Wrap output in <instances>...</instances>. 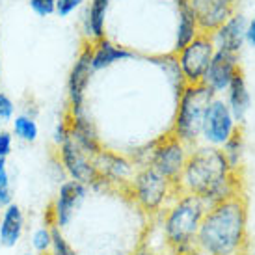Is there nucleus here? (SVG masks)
<instances>
[{
	"mask_svg": "<svg viewBox=\"0 0 255 255\" xmlns=\"http://www.w3.org/2000/svg\"><path fill=\"white\" fill-rule=\"evenodd\" d=\"M13 149V134L9 130H0V158H7Z\"/></svg>",
	"mask_w": 255,
	"mask_h": 255,
	"instance_id": "obj_29",
	"label": "nucleus"
},
{
	"mask_svg": "<svg viewBox=\"0 0 255 255\" xmlns=\"http://www.w3.org/2000/svg\"><path fill=\"white\" fill-rule=\"evenodd\" d=\"M67 125H69V134L73 140L84 149L86 153L95 156L99 153L101 142L97 128L93 125L92 118L88 116L86 108H77V110H69V118H67Z\"/></svg>",
	"mask_w": 255,
	"mask_h": 255,
	"instance_id": "obj_14",
	"label": "nucleus"
},
{
	"mask_svg": "<svg viewBox=\"0 0 255 255\" xmlns=\"http://www.w3.org/2000/svg\"><path fill=\"white\" fill-rule=\"evenodd\" d=\"M246 24L248 21L242 13H235L233 17H229L216 32L211 34L216 50L239 54L246 43Z\"/></svg>",
	"mask_w": 255,
	"mask_h": 255,
	"instance_id": "obj_15",
	"label": "nucleus"
},
{
	"mask_svg": "<svg viewBox=\"0 0 255 255\" xmlns=\"http://www.w3.org/2000/svg\"><path fill=\"white\" fill-rule=\"evenodd\" d=\"M136 54L132 50H128L127 47L116 45L114 41H110L108 37H103L99 41L93 43V52H92V67L93 71H101L107 69L110 65L134 58Z\"/></svg>",
	"mask_w": 255,
	"mask_h": 255,
	"instance_id": "obj_18",
	"label": "nucleus"
},
{
	"mask_svg": "<svg viewBox=\"0 0 255 255\" xmlns=\"http://www.w3.org/2000/svg\"><path fill=\"white\" fill-rule=\"evenodd\" d=\"M86 194H88V186L77 183L73 179L60 184V190H58L56 198H54L49 213H47V222H50L54 227L64 231L73 222L78 207L84 201Z\"/></svg>",
	"mask_w": 255,
	"mask_h": 255,
	"instance_id": "obj_10",
	"label": "nucleus"
},
{
	"mask_svg": "<svg viewBox=\"0 0 255 255\" xmlns=\"http://www.w3.org/2000/svg\"><path fill=\"white\" fill-rule=\"evenodd\" d=\"M171 186L173 184L164 177L160 171H156L153 166L145 164L132 179V196L143 211L156 213L166 203Z\"/></svg>",
	"mask_w": 255,
	"mask_h": 255,
	"instance_id": "obj_5",
	"label": "nucleus"
},
{
	"mask_svg": "<svg viewBox=\"0 0 255 255\" xmlns=\"http://www.w3.org/2000/svg\"><path fill=\"white\" fill-rule=\"evenodd\" d=\"M177 7H179V24H177V32H175V52L183 50L188 43L194 41L201 34L190 2L188 0H177Z\"/></svg>",
	"mask_w": 255,
	"mask_h": 255,
	"instance_id": "obj_20",
	"label": "nucleus"
},
{
	"mask_svg": "<svg viewBox=\"0 0 255 255\" xmlns=\"http://www.w3.org/2000/svg\"><path fill=\"white\" fill-rule=\"evenodd\" d=\"M188 158L186 143H183L175 136H166L151 147L149 151V166L160 171L171 184H177L183 175L184 164Z\"/></svg>",
	"mask_w": 255,
	"mask_h": 255,
	"instance_id": "obj_7",
	"label": "nucleus"
},
{
	"mask_svg": "<svg viewBox=\"0 0 255 255\" xmlns=\"http://www.w3.org/2000/svg\"><path fill=\"white\" fill-rule=\"evenodd\" d=\"M250 255H255V250H252V252H250Z\"/></svg>",
	"mask_w": 255,
	"mask_h": 255,
	"instance_id": "obj_32",
	"label": "nucleus"
},
{
	"mask_svg": "<svg viewBox=\"0 0 255 255\" xmlns=\"http://www.w3.org/2000/svg\"><path fill=\"white\" fill-rule=\"evenodd\" d=\"M32 11L39 17H49L56 13V0H28Z\"/></svg>",
	"mask_w": 255,
	"mask_h": 255,
	"instance_id": "obj_27",
	"label": "nucleus"
},
{
	"mask_svg": "<svg viewBox=\"0 0 255 255\" xmlns=\"http://www.w3.org/2000/svg\"><path fill=\"white\" fill-rule=\"evenodd\" d=\"M13 203V190H11V177L7 171L6 158H0V211Z\"/></svg>",
	"mask_w": 255,
	"mask_h": 255,
	"instance_id": "obj_24",
	"label": "nucleus"
},
{
	"mask_svg": "<svg viewBox=\"0 0 255 255\" xmlns=\"http://www.w3.org/2000/svg\"><path fill=\"white\" fill-rule=\"evenodd\" d=\"M24 233V213L17 203L2 209L0 216V246L15 248Z\"/></svg>",
	"mask_w": 255,
	"mask_h": 255,
	"instance_id": "obj_17",
	"label": "nucleus"
},
{
	"mask_svg": "<svg viewBox=\"0 0 255 255\" xmlns=\"http://www.w3.org/2000/svg\"><path fill=\"white\" fill-rule=\"evenodd\" d=\"M11 123H13L11 134H13L17 140L26 142V143H34L37 140L39 127H37L36 120H34L32 116H28V114H19V116H15V120L11 121Z\"/></svg>",
	"mask_w": 255,
	"mask_h": 255,
	"instance_id": "obj_22",
	"label": "nucleus"
},
{
	"mask_svg": "<svg viewBox=\"0 0 255 255\" xmlns=\"http://www.w3.org/2000/svg\"><path fill=\"white\" fill-rule=\"evenodd\" d=\"M216 47L211 34H199L194 41H190L183 50L177 52V65L184 78V84H201L207 67L213 60Z\"/></svg>",
	"mask_w": 255,
	"mask_h": 255,
	"instance_id": "obj_6",
	"label": "nucleus"
},
{
	"mask_svg": "<svg viewBox=\"0 0 255 255\" xmlns=\"http://www.w3.org/2000/svg\"><path fill=\"white\" fill-rule=\"evenodd\" d=\"M186 255H207V254L201 252V250H194V252H190V254H186Z\"/></svg>",
	"mask_w": 255,
	"mask_h": 255,
	"instance_id": "obj_31",
	"label": "nucleus"
},
{
	"mask_svg": "<svg viewBox=\"0 0 255 255\" xmlns=\"http://www.w3.org/2000/svg\"><path fill=\"white\" fill-rule=\"evenodd\" d=\"M214 97H216V93L203 84L184 86L181 97H179V108L171 134L186 145L198 142L201 138L207 108L213 103Z\"/></svg>",
	"mask_w": 255,
	"mask_h": 255,
	"instance_id": "obj_4",
	"label": "nucleus"
},
{
	"mask_svg": "<svg viewBox=\"0 0 255 255\" xmlns=\"http://www.w3.org/2000/svg\"><path fill=\"white\" fill-rule=\"evenodd\" d=\"M112 0H92L86 13V32L92 37L93 43L103 39L105 36V24H107V13Z\"/></svg>",
	"mask_w": 255,
	"mask_h": 255,
	"instance_id": "obj_21",
	"label": "nucleus"
},
{
	"mask_svg": "<svg viewBox=\"0 0 255 255\" xmlns=\"http://www.w3.org/2000/svg\"><path fill=\"white\" fill-rule=\"evenodd\" d=\"M95 168L99 171L101 181L105 183H118L127 179L132 173V164L128 162L127 158L116 155L108 149H101L97 155L93 156Z\"/></svg>",
	"mask_w": 255,
	"mask_h": 255,
	"instance_id": "obj_16",
	"label": "nucleus"
},
{
	"mask_svg": "<svg viewBox=\"0 0 255 255\" xmlns=\"http://www.w3.org/2000/svg\"><path fill=\"white\" fill-rule=\"evenodd\" d=\"M248 209L235 194L207 209L198 233V250L207 255H241L246 246Z\"/></svg>",
	"mask_w": 255,
	"mask_h": 255,
	"instance_id": "obj_2",
	"label": "nucleus"
},
{
	"mask_svg": "<svg viewBox=\"0 0 255 255\" xmlns=\"http://www.w3.org/2000/svg\"><path fill=\"white\" fill-rule=\"evenodd\" d=\"M84 0H56V13L60 17H67L71 15L77 7L82 6Z\"/></svg>",
	"mask_w": 255,
	"mask_h": 255,
	"instance_id": "obj_28",
	"label": "nucleus"
},
{
	"mask_svg": "<svg viewBox=\"0 0 255 255\" xmlns=\"http://www.w3.org/2000/svg\"><path fill=\"white\" fill-rule=\"evenodd\" d=\"M58 153H60V160L64 170L71 175L73 181L84 184V186H97L101 181V175L95 162H93V156L90 153H86L84 149L80 147L71 134H67L58 143Z\"/></svg>",
	"mask_w": 255,
	"mask_h": 255,
	"instance_id": "obj_8",
	"label": "nucleus"
},
{
	"mask_svg": "<svg viewBox=\"0 0 255 255\" xmlns=\"http://www.w3.org/2000/svg\"><path fill=\"white\" fill-rule=\"evenodd\" d=\"M231 164L218 147H198L192 151L179 184L186 194H192L213 207L237 194V183Z\"/></svg>",
	"mask_w": 255,
	"mask_h": 255,
	"instance_id": "obj_1",
	"label": "nucleus"
},
{
	"mask_svg": "<svg viewBox=\"0 0 255 255\" xmlns=\"http://www.w3.org/2000/svg\"><path fill=\"white\" fill-rule=\"evenodd\" d=\"M246 43L252 49H255V15L248 21L246 24Z\"/></svg>",
	"mask_w": 255,
	"mask_h": 255,
	"instance_id": "obj_30",
	"label": "nucleus"
},
{
	"mask_svg": "<svg viewBox=\"0 0 255 255\" xmlns=\"http://www.w3.org/2000/svg\"><path fill=\"white\" fill-rule=\"evenodd\" d=\"M188 2H190V0H188Z\"/></svg>",
	"mask_w": 255,
	"mask_h": 255,
	"instance_id": "obj_34",
	"label": "nucleus"
},
{
	"mask_svg": "<svg viewBox=\"0 0 255 255\" xmlns=\"http://www.w3.org/2000/svg\"><path fill=\"white\" fill-rule=\"evenodd\" d=\"M49 255H78L64 237V231L54 226H52V246H50Z\"/></svg>",
	"mask_w": 255,
	"mask_h": 255,
	"instance_id": "obj_25",
	"label": "nucleus"
},
{
	"mask_svg": "<svg viewBox=\"0 0 255 255\" xmlns=\"http://www.w3.org/2000/svg\"><path fill=\"white\" fill-rule=\"evenodd\" d=\"M237 130H239V125H237L233 114L227 107V103L220 97H214L213 103L207 108L203 128H201V138L211 147L220 149L233 138Z\"/></svg>",
	"mask_w": 255,
	"mask_h": 255,
	"instance_id": "obj_9",
	"label": "nucleus"
},
{
	"mask_svg": "<svg viewBox=\"0 0 255 255\" xmlns=\"http://www.w3.org/2000/svg\"><path fill=\"white\" fill-rule=\"evenodd\" d=\"M207 209L205 201L192 194H184L166 213L164 239L175 255H186L198 250V233Z\"/></svg>",
	"mask_w": 255,
	"mask_h": 255,
	"instance_id": "obj_3",
	"label": "nucleus"
},
{
	"mask_svg": "<svg viewBox=\"0 0 255 255\" xmlns=\"http://www.w3.org/2000/svg\"><path fill=\"white\" fill-rule=\"evenodd\" d=\"M227 107L233 114L237 125L242 123L248 116L250 108H252V95H250L248 84H246V78H244V73L239 71L235 75L233 82L227 88Z\"/></svg>",
	"mask_w": 255,
	"mask_h": 255,
	"instance_id": "obj_19",
	"label": "nucleus"
},
{
	"mask_svg": "<svg viewBox=\"0 0 255 255\" xmlns=\"http://www.w3.org/2000/svg\"><path fill=\"white\" fill-rule=\"evenodd\" d=\"M241 71L239 65V54L226 52V50H216L214 52L211 64L207 67L201 84L207 86L209 90H213L216 95L227 92L229 84L233 82L235 75Z\"/></svg>",
	"mask_w": 255,
	"mask_h": 255,
	"instance_id": "obj_12",
	"label": "nucleus"
},
{
	"mask_svg": "<svg viewBox=\"0 0 255 255\" xmlns=\"http://www.w3.org/2000/svg\"><path fill=\"white\" fill-rule=\"evenodd\" d=\"M32 248L36 255H49L50 246H52V224L45 220V224L34 229L32 233Z\"/></svg>",
	"mask_w": 255,
	"mask_h": 255,
	"instance_id": "obj_23",
	"label": "nucleus"
},
{
	"mask_svg": "<svg viewBox=\"0 0 255 255\" xmlns=\"http://www.w3.org/2000/svg\"><path fill=\"white\" fill-rule=\"evenodd\" d=\"M92 52L93 45L86 43L82 50L78 52L77 60L71 67L69 78H67V97H69V110L84 108V97L86 90L92 78L93 67H92Z\"/></svg>",
	"mask_w": 255,
	"mask_h": 255,
	"instance_id": "obj_11",
	"label": "nucleus"
},
{
	"mask_svg": "<svg viewBox=\"0 0 255 255\" xmlns=\"http://www.w3.org/2000/svg\"><path fill=\"white\" fill-rule=\"evenodd\" d=\"M237 0H190L201 34H213L235 15Z\"/></svg>",
	"mask_w": 255,
	"mask_h": 255,
	"instance_id": "obj_13",
	"label": "nucleus"
},
{
	"mask_svg": "<svg viewBox=\"0 0 255 255\" xmlns=\"http://www.w3.org/2000/svg\"><path fill=\"white\" fill-rule=\"evenodd\" d=\"M0 75H2V62H0Z\"/></svg>",
	"mask_w": 255,
	"mask_h": 255,
	"instance_id": "obj_33",
	"label": "nucleus"
},
{
	"mask_svg": "<svg viewBox=\"0 0 255 255\" xmlns=\"http://www.w3.org/2000/svg\"><path fill=\"white\" fill-rule=\"evenodd\" d=\"M15 114V103L11 101L9 95L0 92V125H6L7 121L13 120Z\"/></svg>",
	"mask_w": 255,
	"mask_h": 255,
	"instance_id": "obj_26",
	"label": "nucleus"
}]
</instances>
